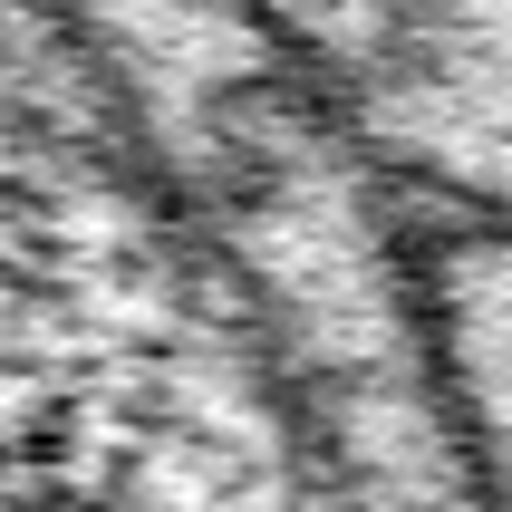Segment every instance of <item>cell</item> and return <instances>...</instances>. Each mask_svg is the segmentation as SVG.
Returning <instances> with one entry per match:
<instances>
[{
	"mask_svg": "<svg viewBox=\"0 0 512 512\" xmlns=\"http://www.w3.org/2000/svg\"><path fill=\"white\" fill-rule=\"evenodd\" d=\"M10 512H329L213 252L39 87L10 155Z\"/></svg>",
	"mask_w": 512,
	"mask_h": 512,
	"instance_id": "cell-1",
	"label": "cell"
}]
</instances>
